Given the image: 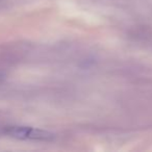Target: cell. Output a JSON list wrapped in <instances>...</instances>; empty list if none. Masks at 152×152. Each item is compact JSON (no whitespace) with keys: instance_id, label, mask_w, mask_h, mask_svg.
<instances>
[{"instance_id":"7a4b0ae2","label":"cell","mask_w":152,"mask_h":152,"mask_svg":"<svg viewBox=\"0 0 152 152\" xmlns=\"http://www.w3.org/2000/svg\"><path fill=\"white\" fill-rule=\"evenodd\" d=\"M3 78H4V75H3V74L1 73V72H0V81L3 80Z\"/></svg>"},{"instance_id":"6da1fadb","label":"cell","mask_w":152,"mask_h":152,"mask_svg":"<svg viewBox=\"0 0 152 152\" xmlns=\"http://www.w3.org/2000/svg\"><path fill=\"white\" fill-rule=\"evenodd\" d=\"M3 132L7 135L19 140H30V141L49 142L55 139V134L48 130L34 128L30 126H21V125H11L4 127Z\"/></svg>"}]
</instances>
